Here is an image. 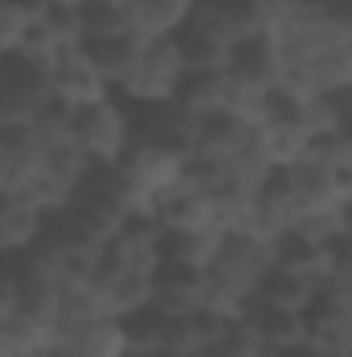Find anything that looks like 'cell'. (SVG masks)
Masks as SVG:
<instances>
[{"label":"cell","mask_w":352,"mask_h":357,"mask_svg":"<svg viewBox=\"0 0 352 357\" xmlns=\"http://www.w3.org/2000/svg\"><path fill=\"white\" fill-rule=\"evenodd\" d=\"M241 316L249 320V328L257 333V341H262L265 354H273V349H286V345H298L303 341V312H286V307H278V303H265V299H249L245 307H241Z\"/></svg>","instance_id":"cell-18"},{"label":"cell","mask_w":352,"mask_h":357,"mask_svg":"<svg viewBox=\"0 0 352 357\" xmlns=\"http://www.w3.org/2000/svg\"><path fill=\"white\" fill-rule=\"evenodd\" d=\"M54 349L67 357H129L120 316H91L79 324H54Z\"/></svg>","instance_id":"cell-12"},{"label":"cell","mask_w":352,"mask_h":357,"mask_svg":"<svg viewBox=\"0 0 352 357\" xmlns=\"http://www.w3.org/2000/svg\"><path fill=\"white\" fill-rule=\"evenodd\" d=\"M104 266L129 270V274H154L162 262V229L145 216V212H133L116 233L104 237V254H99Z\"/></svg>","instance_id":"cell-9"},{"label":"cell","mask_w":352,"mask_h":357,"mask_svg":"<svg viewBox=\"0 0 352 357\" xmlns=\"http://www.w3.org/2000/svg\"><path fill=\"white\" fill-rule=\"evenodd\" d=\"M228 75H237V79H245V84H253V88H282V75H286V67H282V50H278V42H273V33L269 29H257V33H245L241 42H232V50H228V67H224Z\"/></svg>","instance_id":"cell-13"},{"label":"cell","mask_w":352,"mask_h":357,"mask_svg":"<svg viewBox=\"0 0 352 357\" xmlns=\"http://www.w3.org/2000/svg\"><path fill=\"white\" fill-rule=\"evenodd\" d=\"M42 357H67V354H58V349H46V354H42Z\"/></svg>","instance_id":"cell-29"},{"label":"cell","mask_w":352,"mask_h":357,"mask_svg":"<svg viewBox=\"0 0 352 357\" xmlns=\"http://www.w3.org/2000/svg\"><path fill=\"white\" fill-rule=\"evenodd\" d=\"M46 79H50V96L71 104V108H83V104H95L104 96H112V88L99 79V71L88 63V54L79 46L63 50L50 67H46Z\"/></svg>","instance_id":"cell-15"},{"label":"cell","mask_w":352,"mask_h":357,"mask_svg":"<svg viewBox=\"0 0 352 357\" xmlns=\"http://www.w3.org/2000/svg\"><path fill=\"white\" fill-rule=\"evenodd\" d=\"M195 0H129V25L137 38H175Z\"/></svg>","instance_id":"cell-22"},{"label":"cell","mask_w":352,"mask_h":357,"mask_svg":"<svg viewBox=\"0 0 352 357\" xmlns=\"http://www.w3.org/2000/svg\"><path fill=\"white\" fill-rule=\"evenodd\" d=\"M145 216L166 233V237H195V233H216L220 229V212H216V199L199 187H191L186 178L170 187L166 195H158Z\"/></svg>","instance_id":"cell-8"},{"label":"cell","mask_w":352,"mask_h":357,"mask_svg":"<svg viewBox=\"0 0 352 357\" xmlns=\"http://www.w3.org/2000/svg\"><path fill=\"white\" fill-rule=\"evenodd\" d=\"M298 162H311L319 171H352V133L349 129H319V133H311Z\"/></svg>","instance_id":"cell-24"},{"label":"cell","mask_w":352,"mask_h":357,"mask_svg":"<svg viewBox=\"0 0 352 357\" xmlns=\"http://www.w3.org/2000/svg\"><path fill=\"white\" fill-rule=\"evenodd\" d=\"M150 303H158L166 312H199V307H207L203 266H191V262H178V258H162L158 270L150 274Z\"/></svg>","instance_id":"cell-14"},{"label":"cell","mask_w":352,"mask_h":357,"mask_svg":"<svg viewBox=\"0 0 352 357\" xmlns=\"http://www.w3.org/2000/svg\"><path fill=\"white\" fill-rule=\"evenodd\" d=\"M42 208H33L29 199H17V195H0V258H13V254H25L38 233H42Z\"/></svg>","instance_id":"cell-20"},{"label":"cell","mask_w":352,"mask_h":357,"mask_svg":"<svg viewBox=\"0 0 352 357\" xmlns=\"http://www.w3.org/2000/svg\"><path fill=\"white\" fill-rule=\"evenodd\" d=\"M120 175L129 183L137 208L145 212L158 195H166L170 187L182 183V167H186V154L166 150V146H154V142H133L125 154H120Z\"/></svg>","instance_id":"cell-7"},{"label":"cell","mask_w":352,"mask_h":357,"mask_svg":"<svg viewBox=\"0 0 352 357\" xmlns=\"http://www.w3.org/2000/svg\"><path fill=\"white\" fill-rule=\"evenodd\" d=\"M269 270V241L249 233V229H220L211 258L203 262V282H207V312L237 316L253 295L257 282Z\"/></svg>","instance_id":"cell-1"},{"label":"cell","mask_w":352,"mask_h":357,"mask_svg":"<svg viewBox=\"0 0 352 357\" xmlns=\"http://www.w3.org/2000/svg\"><path fill=\"white\" fill-rule=\"evenodd\" d=\"M315 287H319V278H311V274H294V270L269 266L265 278L257 282V299L278 303V307H286V312H303V307L311 303Z\"/></svg>","instance_id":"cell-23"},{"label":"cell","mask_w":352,"mask_h":357,"mask_svg":"<svg viewBox=\"0 0 352 357\" xmlns=\"http://www.w3.org/2000/svg\"><path fill=\"white\" fill-rule=\"evenodd\" d=\"M67 208L88 225L95 237L116 233L133 212H141L116 162H88L83 178L75 183V191H71V199H67Z\"/></svg>","instance_id":"cell-2"},{"label":"cell","mask_w":352,"mask_h":357,"mask_svg":"<svg viewBox=\"0 0 352 357\" xmlns=\"http://www.w3.org/2000/svg\"><path fill=\"white\" fill-rule=\"evenodd\" d=\"M328 254H332V241H319V237H311L298 225L269 237V266H278V270H294V274L323 278L328 274Z\"/></svg>","instance_id":"cell-16"},{"label":"cell","mask_w":352,"mask_h":357,"mask_svg":"<svg viewBox=\"0 0 352 357\" xmlns=\"http://www.w3.org/2000/svg\"><path fill=\"white\" fill-rule=\"evenodd\" d=\"M133 112V142H154L186 154L199 129V116H191L178 100H162V104H129Z\"/></svg>","instance_id":"cell-11"},{"label":"cell","mask_w":352,"mask_h":357,"mask_svg":"<svg viewBox=\"0 0 352 357\" xmlns=\"http://www.w3.org/2000/svg\"><path fill=\"white\" fill-rule=\"evenodd\" d=\"M79 25L83 38L104 33H129V0H79Z\"/></svg>","instance_id":"cell-25"},{"label":"cell","mask_w":352,"mask_h":357,"mask_svg":"<svg viewBox=\"0 0 352 357\" xmlns=\"http://www.w3.org/2000/svg\"><path fill=\"white\" fill-rule=\"evenodd\" d=\"M71 146L88 162H120V154L133 146V112L120 96H104L95 104L75 108Z\"/></svg>","instance_id":"cell-4"},{"label":"cell","mask_w":352,"mask_h":357,"mask_svg":"<svg viewBox=\"0 0 352 357\" xmlns=\"http://www.w3.org/2000/svg\"><path fill=\"white\" fill-rule=\"evenodd\" d=\"M38 0H0V54H17L29 25H33Z\"/></svg>","instance_id":"cell-26"},{"label":"cell","mask_w":352,"mask_h":357,"mask_svg":"<svg viewBox=\"0 0 352 357\" xmlns=\"http://www.w3.org/2000/svg\"><path fill=\"white\" fill-rule=\"evenodd\" d=\"M303 341L323 354H352V278H319L303 307Z\"/></svg>","instance_id":"cell-5"},{"label":"cell","mask_w":352,"mask_h":357,"mask_svg":"<svg viewBox=\"0 0 352 357\" xmlns=\"http://www.w3.org/2000/svg\"><path fill=\"white\" fill-rule=\"evenodd\" d=\"M17 312V266L13 258H0V324H8Z\"/></svg>","instance_id":"cell-27"},{"label":"cell","mask_w":352,"mask_h":357,"mask_svg":"<svg viewBox=\"0 0 352 357\" xmlns=\"http://www.w3.org/2000/svg\"><path fill=\"white\" fill-rule=\"evenodd\" d=\"M50 100L46 71L17 54H0V129H25Z\"/></svg>","instance_id":"cell-6"},{"label":"cell","mask_w":352,"mask_h":357,"mask_svg":"<svg viewBox=\"0 0 352 357\" xmlns=\"http://www.w3.org/2000/svg\"><path fill=\"white\" fill-rule=\"evenodd\" d=\"M186 21L203 25L207 33L224 38L228 46H232V42H241L245 33H257V29H265V25H262V13H257V4H253V0H195Z\"/></svg>","instance_id":"cell-17"},{"label":"cell","mask_w":352,"mask_h":357,"mask_svg":"<svg viewBox=\"0 0 352 357\" xmlns=\"http://www.w3.org/2000/svg\"><path fill=\"white\" fill-rule=\"evenodd\" d=\"M175 46H178V63H182L186 75H216V71H224L228 67V50H232L224 38L207 33L195 21H186L175 33Z\"/></svg>","instance_id":"cell-19"},{"label":"cell","mask_w":352,"mask_h":357,"mask_svg":"<svg viewBox=\"0 0 352 357\" xmlns=\"http://www.w3.org/2000/svg\"><path fill=\"white\" fill-rule=\"evenodd\" d=\"M137 46H141V38L129 29V33H104V38H83L79 42V50L88 54V63L99 71V79L108 84V88H116L120 84V75L129 71V63L137 59Z\"/></svg>","instance_id":"cell-21"},{"label":"cell","mask_w":352,"mask_h":357,"mask_svg":"<svg viewBox=\"0 0 352 357\" xmlns=\"http://www.w3.org/2000/svg\"><path fill=\"white\" fill-rule=\"evenodd\" d=\"M182 79H186V71L178 63L175 38H141L137 59L129 63V71L120 75L112 96H120L125 104H162V100L178 96Z\"/></svg>","instance_id":"cell-3"},{"label":"cell","mask_w":352,"mask_h":357,"mask_svg":"<svg viewBox=\"0 0 352 357\" xmlns=\"http://www.w3.org/2000/svg\"><path fill=\"white\" fill-rule=\"evenodd\" d=\"M265 357H332L323 354V349H315V345H307V341H298V345H286V349H273V354Z\"/></svg>","instance_id":"cell-28"},{"label":"cell","mask_w":352,"mask_h":357,"mask_svg":"<svg viewBox=\"0 0 352 357\" xmlns=\"http://www.w3.org/2000/svg\"><path fill=\"white\" fill-rule=\"evenodd\" d=\"M50 146L33 129H0V195L29 199L46 171Z\"/></svg>","instance_id":"cell-10"}]
</instances>
